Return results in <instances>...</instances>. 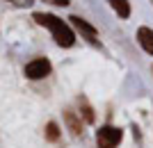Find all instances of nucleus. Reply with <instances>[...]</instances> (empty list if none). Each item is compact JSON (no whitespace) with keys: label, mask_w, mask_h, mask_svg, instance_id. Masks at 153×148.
<instances>
[{"label":"nucleus","mask_w":153,"mask_h":148,"mask_svg":"<svg viewBox=\"0 0 153 148\" xmlns=\"http://www.w3.org/2000/svg\"><path fill=\"white\" fill-rule=\"evenodd\" d=\"M32 21H34L37 25L46 27L59 48H73V46H76L78 34H76V30L69 25V21L59 18V16H55V14H51V12H32Z\"/></svg>","instance_id":"nucleus-1"},{"label":"nucleus","mask_w":153,"mask_h":148,"mask_svg":"<svg viewBox=\"0 0 153 148\" xmlns=\"http://www.w3.org/2000/svg\"><path fill=\"white\" fill-rule=\"evenodd\" d=\"M123 141V130L117 125H101L96 130V146L98 148H119Z\"/></svg>","instance_id":"nucleus-2"},{"label":"nucleus","mask_w":153,"mask_h":148,"mask_svg":"<svg viewBox=\"0 0 153 148\" xmlns=\"http://www.w3.org/2000/svg\"><path fill=\"white\" fill-rule=\"evenodd\" d=\"M23 73H25L27 80L39 82V80H46V77L53 73V64H51L48 57H34V59H30V62L25 64Z\"/></svg>","instance_id":"nucleus-3"},{"label":"nucleus","mask_w":153,"mask_h":148,"mask_svg":"<svg viewBox=\"0 0 153 148\" xmlns=\"http://www.w3.org/2000/svg\"><path fill=\"white\" fill-rule=\"evenodd\" d=\"M66 21H69V25L76 30V34H82V39H87L91 46H101V41H98V30L91 25L89 21H85L82 16H76V14H71Z\"/></svg>","instance_id":"nucleus-4"},{"label":"nucleus","mask_w":153,"mask_h":148,"mask_svg":"<svg viewBox=\"0 0 153 148\" xmlns=\"http://www.w3.org/2000/svg\"><path fill=\"white\" fill-rule=\"evenodd\" d=\"M64 125H66V130L71 132V137H76V139H80V137L85 135V121L80 119V114H78L76 110H71V107L64 110Z\"/></svg>","instance_id":"nucleus-5"},{"label":"nucleus","mask_w":153,"mask_h":148,"mask_svg":"<svg viewBox=\"0 0 153 148\" xmlns=\"http://www.w3.org/2000/svg\"><path fill=\"white\" fill-rule=\"evenodd\" d=\"M135 39H137V43L144 52H146L149 57H153V30L149 25H140L137 27V32H135Z\"/></svg>","instance_id":"nucleus-6"},{"label":"nucleus","mask_w":153,"mask_h":148,"mask_svg":"<svg viewBox=\"0 0 153 148\" xmlns=\"http://www.w3.org/2000/svg\"><path fill=\"white\" fill-rule=\"evenodd\" d=\"M76 103H78V114H80V119H82L87 125H94L96 123V112H94V107H91V103L87 100V96H78L76 98Z\"/></svg>","instance_id":"nucleus-7"},{"label":"nucleus","mask_w":153,"mask_h":148,"mask_svg":"<svg viewBox=\"0 0 153 148\" xmlns=\"http://www.w3.org/2000/svg\"><path fill=\"white\" fill-rule=\"evenodd\" d=\"M110 7H112V12L119 16V18H130V14H133V7H130V2L128 0H105Z\"/></svg>","instance_id":"nucleus-8"},{"label":"nucleus","mask_w":153,"mask_h":148,"mask_svg":"<svg viewBox=\"0 0 153 148\" xmlns=\"http://www.w3.org/2000/svg\"><path fill=\"white\" fill-rule=\"evenodd\" d=\"M44 137H46V141H48V144H57L59 139H62V130H59L57 121H48V123H46Z\"/></svg>","instance_id":"nucleus-9"},{"label":"nucleus","mask_w":153,"mask_h":148,"mask_svg":"<svg viewBox=\"0 0 153 148\" xmlns=\"http://www.w3.org/2000/svg\"><path fill=\"white\" fill-rule=\"evenodd\" d=\"M41 2H48L53 7H69L71 5V0H41Z\"/></svg>","instance_id":"nucleus-10"},{"label":"nucleus","mask_w":153,"mask_h":148,"mask_svg":"<svg viewBox=\"0 0 153 148\" xmlns=\"http://www.w3.org/2000/svg\"><path fill=\"white\" fill-rule=\"evenodd\" d=\"M16 5H19V7H30L32 0H16Z\"/></svg>","instance_id":"nucleus-11"},{"label":"nucleus","mask_w":153,"mask_h":148,"mask_svg":"<svg viewBox=\"0 0 153 148\" xmlns=\"http://www.w3.org/2000/svg\"><path fill=\"white\" fill-rule=\"evenodd\" d=\"M5 2H16V0H5Z\"/></svg>","instance_id":"nucleus-12"},{"label":"nucleus","mask_w":153,"mask_h":148,"mask_svg":"<svg viewBox=\"0 0 153 148\" xmlns=\"http://www.w3.org/2000/svg\"><path fill=\"white\" fill-rule=\"evenodd\" d=\"M151 73H153V64H151Z\"/></svg>","instance_id":"nucleus-13"},{"label":"nucleus","mask_w":153,"mask_h":148,"mask_svg":"<svg viewBox=\"0 0 153 148\" xmlns=\"http://www.w3.org/2000/svg\"><path fill=\"white\" fill-rule=\"evenodd\" d=\"M151 5H153V0H151Z\"/></svg>","instance_id":"nucleus-14"}]
</instances>
